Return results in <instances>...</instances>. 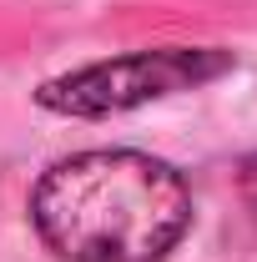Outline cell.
<instances>
[{
	"label": "cell",
	"mask_w": 257,
	"mask_h": 262,
	"mask_svg": "<svg viewBox=\"0 0 257 262\" xmlns=\"http://www.w3.org/2000/svg\"><path fill=\"white\" fill-rule=\"evenodd\" d=\"M232 56L222 51H136V56H121V61H101L86 66L76 76H61L40 91V106L51 111H71V116H106V111H126V106H141L152 96H172V91H187V86H202L212 76H222Z\"/></svg>",
	"instance_id": "cell-2"
},
{
	"label": "cell",
	"mask_w": 257,
	"mask_h": 262,
	"mask_svg": "<svg viewBox=\"0 0 257 262\" xmlns=\"http://www.w3.org/2000/svg\"><path fill=\"white\" fill-rule=\"evenodd\" d=\"M31 222L66 262H161L192 227V192L146 151H81L35 182Z\"/></svg>",
	"instance_id": "cell-1"
}]
</instances>
